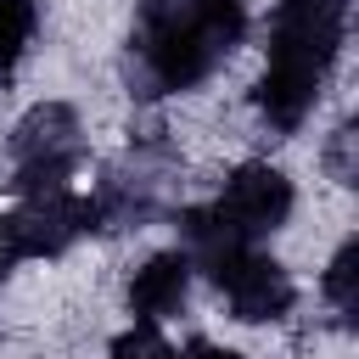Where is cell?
I'll use <instances>...</instances> for the list:
<instances>
[{"label": "cell", "mask_w": 359, "mask_h": 359, "mask_svg": "<svg viewBox=\"0 0 359 359\" xmlns=\"http://www.w3.org/2000/svg\"><path fill=\"white\" fill-rule=\"evenodd\" d=\"M11 269V247H6V236H0V275Z\"/></svg>", "instance_id": "cell-13"}, {"label": "cell", "mask_w": 359, "mask_h": 359, "mask_svg": "<svg viewBox=\"0 0 359 359\" xmlns=\"http://www.w3.org/2000/svg\"><path fill=\"white\" fill-rule=\"evenodd\" d=\"M342 34H348V0H280L275 6L269 62L252 90L264 129H275V135L303 129V118L320 101V84L342 50Z\"/></svg>", "instance_id": "cell-2"}, {"label": "cell", "mask_w": 359, "mask_h": 359, "mask_svg": "<svg viewBox=\"0 0 359 359\" xmlns=\"http://www.w3.org/2000/svg\"><path fill=\"white\" fill-rule=\"evenodd\" d=\"M90 230H95L90 224V196H73V191L22 196V208L0 219V236L11 247V264H22V258H62Z\"/></svg>", "instance_id": "cell-3"}, {"label": "cell", "mask_w": 359, "mask_h": 359, "mask_svg": "<svg viewBox=\"0 0 359 359\" xmlns=\"http://www.w3.org/2000/svg\"><path fill=\"white\" fill-rule=\"evenodd\" d=\"M247 34V0H140L123 84L140 101L196 90Z\"/></svg>", "instance_id": "cell-1"}, {"label": "cell", "mask_w": 359, "mask_h": 359, "mask_svg": "<svg viewBox=\"0 0 359 359\" xmlns=\"http://www.w3.org/2000/svg\"><path fill=\"white\" fill-rule=\"evenodd\" d=\"M112 359H174V348L163 342L157 325H140V320H135V325L112 342Z\"/></svg>", "instance_id": "cell-10"}, {"label": "cell", "mask_w": 359, "mask_h": 359, "mask_svg": "<svg viewBox=\"0 0 359 359\" xmlns=\"http://www.w3.org/2000/svg\"><path fill=\"white\" fill-rule=\"evenodd\" d=\"M208 275H213V286L224 292L230 314H236V320H247V325L280 320V314H292V303H297L292 275H286L269 252H258V247L230 252V258H224V264H213Z\"/></svg>", "instance_id": "cell-5"}, {"label": "cell", "mask_w": 359, "mask_h": 359, "mask_svg": "<svg viewBox=\"0 0 359 359\" xmlns=\"http://www.w3.org/2000/svg\"><path fill=\"white\" fill-rule=\"evenodd\" d=\"M325 168H331L337 185H353V174H359V163H353V123H342V129L331 135V146H325Z\"/></svg>", "instance_id": "cell-11"}, {"label": "cell", "mask_w": 359, "mask_h": 359, "mask_svg": "<svg viewBox=\"0 0 359 359\" xmlns=\"http://www.w3.org/2000/svg\"><path fill=\"white\" fill-rule=\"evenodd\" d=\"M34 28H39V6L34 0H0V73H11L22 62Z\"/></svg>", "instance_id": "cell-9"}, {"label": "cell", "mask_w": 359, "mask_h": 359, "mask_svg": "<svg viewBox=\"0 0 359 359\" xmlns=\"http://www.w3.org/2000/svg\"><path fill=\"white\" fill-rule=\"evenodd\" d=\"M84 157V123L67 101H39L34 112H22V123L11 129V163H73Z\"/></svg>", "instance_id": "cell-6"}, {"label": "cell", "mask_w": 359, "mask_h": 359, "mask_svg": "<svg viewBox=\"0 0 359 359\" xmlns=\"http://www.w3.org/2000/svg\"><path fill=\"white\" fill-rule=\"evenodd\" d=\"M208 208H213L241 241H258V236H269V230H280V224L292 219V180H286L275 163H241Z\"/></svg>", "instance_id": "cell-4"}, {"label": "cell", "mask_w": 359, "mask_h": 359, "mask_svg": "<svg viewBox=\"0 0 359 359\" xmlns=\"http://www.w3.org/2000/svg\"><path fill=\"white\" fill-rule=\"evenodd\" d=\"M174 359H241V353H230V348H219V342H191V348L174 353Z\"/></svg>", "instance_id": "cell-12"}, {"label": "cell", "mask_w": 359, "mask_h": 359, "mask_svg": "<svg viewBox=\"0 0 359 359\" xmlns=\"http://www.w3.org/2000/svg\"><path fill=\"white\" fill-rule=\"evenodd\" d=\"M185 292H191V258L185 252H151L129 275V309H135L140 325H157V320L180 314Z\"/></svg>", "instance_id": "cell-7"}, {"label": "cell", "mask_w": 359, "mask_h": 359, "mask_svg": "<svg viewBox=\"0 0 359 359\" xmlns=\"http://www.w3.org/2000/svg\"><path fill=\"white\" fill-rule=\"evenodd\" d=\"M325 303L337 309V320H353V309H359V241L348 236L342 247H337V258L325 264Z\"/></svg>", "instance_id": "cell-8"}]
</instances>
